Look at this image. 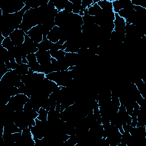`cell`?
<instances>
[{
  "mask_svg": "<svg viewBox=\"0 0 146 146\" xmlns=\"http://www.w3.org/2000/svg\"><path fill=\"white\" fill-rule=\"evenodd\" d=\"M72 8H73V6H72V3L71 2H70L69 0H67L64 9V10H65L66 11H67V13H72Z\"/></svg>",
  "mask_w": 146,
  "mask_h": 146,
  "instance_id": "8fae6325",
  "label": "cell"
},
{
  "mask_svg": "<svg viewBox=\"0 0 146 146\" xmlns=\"http://www.w3.org/2000/svg\"><path fill=\"white\" fill-rule=\"evenodd\" d=\"M3 47L6 48L7 50L11 49V48H13L14 46L11 40V39L10 38L9 36L5 38L2 41L1 44Z\"/></svg>",
  "mask_w": 146,
  "mask_h": 146,
  "instance_id": "30bf717a",
  "label": "cell"
},
{
  "mask_svg": "<svg viewBox=\"0 0 146 146\" xmlns=\"http://www.w3.org/2000/svg\"><path fill=\"white\" fill-rule=\"evenodd\" d=\"M48 111L44 109L43 107H40L39 111H38V116L36 117L38 120L42 121H47V115H48Z\"/></svg>",
  "mask_w": 146,
  "mask_h": 146,
  "instance_id": "52a82bcc",
  "label": "cell"
},
{
  "mask_svg": "<svg viewBox=\"0 0 146 146\" xmlns=\"http://www.w3.org/2000/svg\"><path fill=\"white\" fill-rule=\"evenodd\" d=\"M61 36V29L60 28L55 25L48 33L47 39H48L53 43H55L59 42Z\"/></svg>",
  "mask_w": 146,
  "mask_h": 146,
  "instance_id": "277c9868",
  "label": "cell"
},
{
  "mask_svg": "<svg viewBox=\"0 0 146 146\" xmlns=\"http://www.w3.org/2000/svg\"><path fill=\"white\" fill-rule=\"evenodd\" d=\"M26 34L35 43H39L43 40L42 25L40 24L33 27Z\"/></svg>",
  "mask_w": 146,
  "mask_h": 146,
  "instance_id": "6da1fadb",
  "label": "cell"
},
{
  "mask_svg": "<svg viewBox=\"0 0 146 146\" xmlns=\"http://www.w3.org/2000/svg\"><path fill=\"white\" fill-rule=\"evenodd\" d=\"M38 62L42 66H44L51 63V56L48 51L38 50V51L35 53Z\"/></svg>",
  "mask_w": 146,
  "mask_h": 146,
  "instance_id": "3957f363",
  "label": "cell"
},
{
  "mask_svg": "<svg viewBox=\"0 0 146 146\" xmlns=\"http://www.w3.org/2000/svg\"><path fill=\"white\" fill-rule=\"evenodd\" d=\"M29 70V66L28 64L21 63L18 65L17 68L14 70H12L13 72H14L16 74L22 76V75H26L28 74Z\"/></svg>",
  "mask_w": 146,
  "mask_h": 146,
  "instance_id": "5b68a950",
  "label": "cell"
},
{
  "mask_svg": "<svg viewBox=\"0 0 146 146\" xmlns=\"http://www.w3.org/2000/svg\"><path fill=\"white\" fill-rule=\"evenodd\" d=\"M52 44H53V43H52L48 39H46L43 40L39 43H38L37 44V47L38 48L39 50L48 51V50H50Z\"/></svg>",
  "mask_w": 146,
  "mask_h": 146,
  "instance_id": "8992f818",
  "label": "cell"
},
{
  "mask_svg": "<svg viewBox=\"0 0 146 146\" xmlns=\"http://www.w3.org/2000/svg\"><path fill=\"white\" fill-rule=\"evenodd\" d=\"M67 1V0H56L53 1L55 7L58 11H61L64 10Z\"/></svg>",
  "mask_w": 146,
  "mask_h": 146,
  "instance_id": "9c48e42d",
  "label": "cell"
},
{
  "mask_svg": "<svg viewBox=\"0 0 146 146\" xmlns=\"http://www.w3.org/2000/svg\"><path fill=\"white\" fill-rule=\"evenodd\" d=\"M72 3V13L74 14H79V13L81 9L82 0H69Z\"/></svg>",
  "mask_w": 146,
  "mask_h": 146,
  "instance_id": "ba28073f",
  "label": "cell"
},
{
  "mask_svg": "<svg viewBox=\"0 0 146 146\" xmlns=\"http://www.w3.org/2000/svg\"><path fill=\"white\" fill-rule=\"evenodd\" d=\"M26 33L21 29H15L10 35L9 37L11 39L14 46H18L22 44L25 40V36Z\"/></svg>",
  "mask_w": 146,
  "mask_h": 146,
  "instance_id": "7a4b0ae2",
  "label": "cell"
}]
</instances>
